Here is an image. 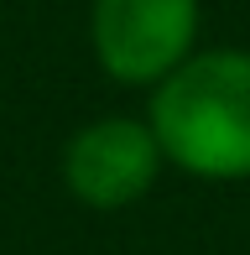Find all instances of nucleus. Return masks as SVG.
I'll return each mask as SVG.
<instances>
[{
  "label": "nucleus",
  "instance_id": "obj_1",
  "mask_svg": "<svg viewBox=\"0 0 250 255\" xmlns=\"http://www.w3.org/2000/svg\"><path fill=\"white\" fill-rule=\"evenodd\" d=\"M146 125L193 177H250V52H193L156 84Z\"/></svg>",
  "mask_w": 250,
  "mask_h": 255
},
{
  "label": "nucleus",
  "instance_id": "obj_2",
  "mask_svg": "<svg viewBox=\"0 0 250 255\" xmlns=\"http://www.w3.org/2000/svg\"><path fill=\"white\" fill-rule=\"evenodd\" d=\"M94 57L120 84H162L198 42V0H94Z\"/></svg>",
  "mask_w": 250,
  "mask_h": 255
},
{
  "label": "nucleus",
  "instance_id": "obj_3",
  "mask_svg": "<svg viewBox=\"0 0 250 255\" xmlns=\"http://www.w3.org/2000/svg\"><path fill=\"white\" fill-rule=\"evenodd\" d=\"M162 172V146L151 125L130 115H105L84 125L63 151V182L89 208H125L135 203Z\"/></svg>",
  "mask_w": 250,
  "mask_h": 255
}]
</instances>
